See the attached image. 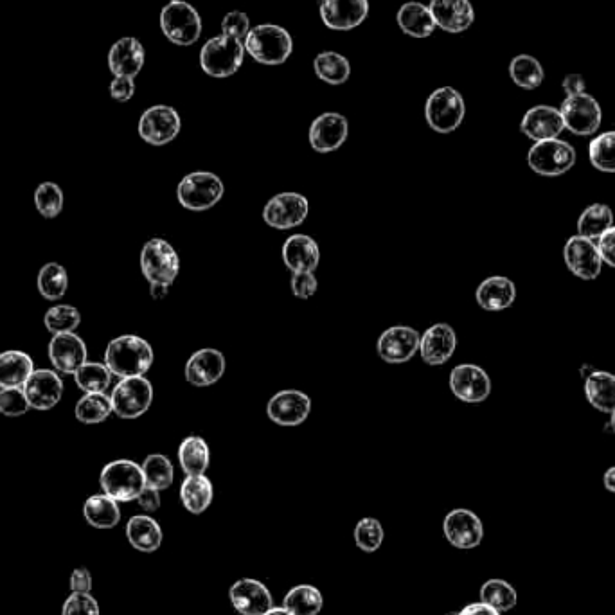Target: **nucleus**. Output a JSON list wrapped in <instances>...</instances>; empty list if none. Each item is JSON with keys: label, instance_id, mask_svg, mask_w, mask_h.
Returning a JSON list of instances; mask_svg holds the SVG:
<instances>
[{"label": "nucleus", "instance_id": "obj_1", "mask_svg": "<svg viewBox=\"0 0 615 615\" xmlns=\"http://www.w3.org/2000/svg\"><path fill=\"white\" fill-rule=\"evenodd\" d=\"M153 364V349L137 335H121L105 351V366L119 378L144 376Z\"/></svg>", "mask_w": 615, "mask_h": 615}, {"label": "nucleus", "instance_id": "obj_2", "mask_svg": "<svg viewBox=\"0 0 615 615\" xmlns=\"http://www.w3.org/2000/svg\"><path fill=\"white\" fill-rule=\"evenodd\" d=\"M245 53L263 65H281L294 51V38L285 27L261 24L252 27L243 40Z\"/></svg>", "mask_w": 615, "mask_h": 615}, {"label": "nucleus", "instance_id": "obj_3", "mask_svg": "<svg viewBox=\"0 0 615 615\" xmlns=\"http://www.w3.org/2000/svg\"><path fill=\"white\" fill-rule=\"evenodd\" d=\"M245 58V45L238 38L220 35L207 40L200 51V67L213 78H229L236 74Z\"/></svg>", "mask_w": 615, "mask_h": 615}, {"label": "nucleus", "instance_id": "obj_4", "mask_svg": "<svg viewBox=\"0 0 615 615\" xmlns=\"http://www.w3.org/2000/svg\"><path fill=\"white\" fill-rule=\"evenodd\" d=\"M99 482H101L105 495L117 502L137 500L141 491L146 488L143 466H139L134 461H128V459L108 463L101 472Z\"/></svg>", "mask_w": 615, "mask_h": 615}, {"label": "nucleus", "instance_id": "obj_5", "mask_svg": "<svg viewBox=\"0 0 615 615\" xmlns=\"http://www.w3.org/2000/svg\"><path fill=\"white\" fill-rule=\"evenodd\" d=\"M161 29L175 45H193L202 35V18L184 0H171L161 11Z\"/></svg>", "mask_w": 615, "mask_h": 615}, {"label": "nucleus", "instance_id": "obj_6", "mask_svg": "<svg viewBox=\"0 0 615 615\" xmlns=\"http://www.w3.org/2000/svg\"><path fill=\"white\" fill-rule=\"evenodd\" d=\"M225 193L222 179L209 171H195L180 180L177 198L188 211H207L222 200Z\"/></svg>", "mask_w": 615, "mask_h": 615}, {"label": "nucleus", "instance_id": "obj_7", "mask_svg": "<svg viewBox=\"0 0 615 615\" xmlns=\"http://www.w3.org/2000/svg\"><path fill=\"white\" fill-rule=\"evenodd\" d=\"M464 99L452 87H441L430 94L425 107L427 123L437 134H452L463 123Z\"/></svg>", "mask_w": 615, "mask_h": 615}, {"label": "nucleus", "instance_id": "obj_8", "mask_svg": "<svg viewBox=\"0 0 615 615\" xmlns=\"http://www.w3.org/2000/svg\"><path fill=\"white\" fill-rule=\"evenodd\" d=\"M529 168L542 177H560L576 164V150L562 139L536 143L527 153Z\"/></svg>", "mask_w": 615, "mask_h": 615}, {"label": "nucleus", "instance_id": "obj_9", "mask_svg": "<svg viewBox=\"0 0 615 615\" xmlns=\"http://www.w3.org/2000/svg\"><path fill=\"white\" fill-rule=\"evenodd\" d=\"M141 270L148 283L171 286L179 276V254L168 241L153 238L144 245L141 252Z\"/></svg>", "mask_w": 615, "mask_h": 615}, {"label": "nucleus", "instance_id": "obj_10", "mask_svg": "<svg viewBox=\"0 0 615 615\" xmlns=\"http://www.w3.org/2000/svg\"><path fill=\"white\" fill-rule=\"evenodd\" d=\"M112 409L119 418H141L146 410L152 407L153 385L144 376L121 378L110 396Z\"/></svg>", "mask_w": 615, "mask_h": 615}, {"label": "nucleus", "instance_id": "obj_11", "mask_svg": "<svg viewBox=\"0 0 615 615\" xmlns=\"http://www.w3.org/2000/svg\"><path fill=\"white\" fill-rule=\"evenodd\" d=\"M565 128L574 135H594L603 121V110L599 107L598 99L590 94L567 96L560 108Z\"/></svg>", "mask_w": 615, "mask_h": 615}, {"label": "nucleus", "instance_id": "obj_12", "mask_svg": "<svg viewBox=\"0 0 615 615\" xmlns=\"http://www.w3.org/2000/svg\"><path fill=\"white\" fill-rule=\"evenodd\" d=\"M182 128L179 112L168 105H155L139 119V135L144 143L164 146L177 139Z\"/></svg>", "mask_w": 615, "mask_h": 615}, {"label": "nucleus", "instance_id": "obj_13", "mask_svg": "<svg viewBox=\"0 0 615 615\" xmlns=\"http://www.w3.org/2000/svg\"><path fill=\"white\" fill-rule=\"evenodd\" d=\"M310 204L308 198L299 193H281L268 200L263 209V220L279 231L294 229L308 218Z\"/></svg>", "mask_w": 615, "mask_h": 615}, {"label": "nucleus", "instance_id": "obj_14", "mask_svg": "<svg viewBox=\"0 0 615 615\" xmlns=\"http://www.w3.org/2000/svg\"><path fill=\"white\" fill-rule=\"evenodd\" d=\"M312 412V400L301 391H279L267 405L268 418L281 427H297L304 423Z\"/></svg>", "mask_w": 615, "mask_h": 615}, {"label": "nucleus", "instance_id": "obj_15", "mask_svg": "<svg viewBox=\"0 0 615 615\" xmlns=\"http://www.w3.org/2000/svg\"><path fill=\"white\" fill-rule=\"evenodd\" d=\"M565 263L574 276L594 281L598 279L603 268V258L599 254L598 245L583 236H572L565 245Z\"/></svg>", "mask_w": 615, "mask_h": 615}, {"label": "nucleus", "instance_id": "obj_16", "mask_svg": "<svg viewBox=\"0 0 615 615\" xmlns=\"http://www.w3.org/2000/svg\"><path fill=\"white\" fill-rule=\"evenodd\" d=\"M419 340L421 335L414 328L393 326L382 333L376 344V351L378 357L387 364H403L418 353Z\"/></svg>", "mask_w": 615, "mask_h": 615}, {"label": "nucleus", "instance_id": "obj_17", "mask_svg": "<svg viewBox=\"0 0 615 615\" xmlns=\"http://www.w3.org/2000/svg\"><path fill=\"white\" fill-rule=\"evenodd\" d=\"M450 389L463 402L481 403L490 396V376L475 364H461L450 373Z\"/></svg>", "mask_w": 615, "mask_h": 615}, {"label": "nucleus", "instance_id": "obj_18", "mask_svg": "<svg viewBox=\"0 0 615 615\" xmlns=\"http://www.w3.org/2000/svg\"><path fill=\"white\" fill-rule=\"evenodd\" d=\"M446 540L457 549H475L484 538L481 518L470 509H454L445 518Z\"/></svg>", "mask_w": 615, "mask_h": 615}, {"label": "nucleus", "instance_id": "obj_19", "mask_svg": "<svg viewBox=\"0 0 615 615\" xmlns=\"http://www.w3.org/2000/svg\"><path fill=\"white\" fill-rule=\"evenodd\" d=\"M321 18L333 31H351L369 15V0H322Z\"/></svg>", "mask_w": 615, "mask_h": 615}, {"label": "nucleus", "instance_id": "obj_20", "mask_svg": "<svg viewBox=\"0 0 615 615\" xmlns=\"http://www.w3.org/2000/svg\"><path fill=\"white\" fill-rule=\"evenodd\" d=\"M22 389L31 409L35 410H51L60 403L63 396L62 378L56 371L49 369L33 371Z\"/></svg>", "mask_w": 615, "mask_h": 615}, {"label": "nucleus", "instance_id": "obj_21", "mask_svg": "<svg viewBox=\"0 0 615 615\" xmlns=\"http://www.w3.org/2000/svg\"><path fill=\"white\" fill-rule=\"evenodd\" d=\"M348 119L337 112H326L317 117L310 128V144L319 153L339 150L348 139Z\"/></svg>", "mask_w": 615, "mask_h": 615}, {"label": "nucleus", "instance_id": "obj_22", "mask_svg": "<svg viewBox=\"0 0 615 615\" xmlns=\"http://www.w3.org/2000/svg\"><path fill=\"white\" fill-rule=\"evenodd\" d=\"M457 335L448 324L430 326L419 340V355L428 366H443L454 355Z\"/></svg>", "mask_w": 615, "mask_h": 615}, {"label": "nucleus", "instance_id": "obj_23", "mask_svg": "<svg viewBox=\"0 0 615 615\" xmlns=\"http://www.w3.org/2000/svg\"><path fill=\"white\" fill-rule=\"evenodd\" d=\"M232 607L241 615H265L274 605L270 590L258 580L236 581L229 590Z\"/></svg>", "mask_w": 615, "mask_h": 615}, {"label": "nucleus", "instance_id": "obj_24", "mask_svg": "<svg viewBox=\"0 0 615 615\" xmlns=\"http://www.w3.org/2000/svg\"><path fill=\"white\" fill-rule=\"evenodd\" d=\"M49 358L56 371L63 375H74L87 362V346L74 333L54 335L49 342Z\"/></svg>", "mask_w": 615, "mask_h": 615}, {"label": "nucleus", "instance_id": "obj_25", "mask_svg": "<svg viewBox=\"0 0 615 615\" xmlns=\"http://www.w3.org/2000/svg\"><path fill=\"white\" fill-rule=\"evenodd\" d=\"M520 130L531 141L540 143V141L558 139V135L565 130V123H563V117L558 108L538 105V107L527 110L526 116L522 119Z\"/></svg>", "mask_w": 615, "mask_h": 615}, {"label": "nucleus", "instance_id": "obj_26", "mask_svg": "<svg viewBox=\"0 0 615 615\" xmlns=\"http://www.w3.org/2000/svg\"><path fill=\"white\" fill-rule=\"evenodd\" d=\"M225 367L227 362L222 351L213 348L200 349L191 355L186 364V380L195 387H209L222 380Z\"/></svg>", "mask_w": 615, "mask_h": 615}, {"label": "nucleus", "instance_id": "obj_27", "mask_svg": "<svg viewBox=\"0 0 615 615\" xmlns=\"http://www.w3.org/2000/svg\"><path fill=\"white\" fill-rule=\"evenodd\" d=\"M428 9L436 20V26L446 33H463L475 22L470 0H432Z\"/></svg>", "mask_w": 615, "mask_h": 615}, {"label": "nucleus", "instance_id": "obj_28", "mask_svg": "<svg viewBox=\"0 0 615 615\" xmlns=\"http://www.w3.org/2000/svg\"><path fill=\"white\" fill-rule=\"evenodd\" d=\"M144 58H146V53H144L143 44L134 36H125L110 47L108 69L114 76L135 78L139 72L143 71Z\"/></svg>", "mask_w": 615, "mask_h": 615}, {"label": "nucleus", "instance_id": "obj_29", "mask_svg": "<svg viewBox=\"0 0 615 615\" xmlns=\"http://www.w3.org/2000/svg\"><path fill=\"white\" fill-rule=\"evenodd\" d=\"M283 259L286 267L294 272H315L321 261V250L317 241L306 234H294L283 245Z\"/></svg>", "mask_w": 615, "mask_h": 615}, {"label": "nucleus", "instance_id": "obj_30", "mask_svg": "<svg viewBox=\"0 0 615 615\" xmlns=\"http://www.w3.org/2000/svg\"><path fill=\"white\" fill-rule=\"evenodd\" d=\"M477 303L486 312H502L515 303L517 286L504 276H493L484 279L477 288Z\"/></svg>", "mask_w": 615, "mask_h": 615}, {"label": "nucleus", "instance_id": "obj_31", "mask_svg": "<svg viewBox=\"0 0 615 615\" xmlns=\"http://www.w3.org/2000/svg\"><path fill=\"white\" fill-rule=\"evenodd\" d=\"M398 26L405 35L412 38H427L436 31V20L432 17L430 9L421 2H407L403 4L398 15Z\"/></svg>", "mask_w": 615, "mask_h": 615}, {"label": "nucleus", "instance_id": "obj_32", "mask_svg": "<svg viewBox=\"0 0 615 615\" xmlns=\"http://www.w3.org/2000/svg\"><path fill=\"white\" fill-rule=\"evenodd\" d=\"M33 358L24 351H4L0 353V389L24 387L27 378L35 371Z\"/></svg>", "mask_w": 615, "mask_h": 615}, {"label": "nucleus", "instance_id": "obj_33", "mask_svg": "<svg viewBox=\"0 0 615 615\" xmlns=\"http://www.w3.org/2000/svg\"><path fill=\"white\" fill-rule=\"evenodd\" d=\"M126 538L141 553H153L162 544V529L152 517L137 515L126 524Z\"/></svg>", "mask_w": 615, "mask_h": 615}, {"label": "nucleus", "instance_id": "obj_34", "mask_svg": "<svg viewBox=\"0 0 615 615\" xmlns=\"http://www.w3.org/2000/svg\"><path fill=\"white\" fill-rule=\"evenodd\" d=\"M213 482L205 475H188L180 486V500L193 515L204 513L213 502Z\"/></svg>", "mask_w": 615, "mask_h": 615}, {"label": "nucleus", "instance_id": "obj_35", "mask_svg": "<svg viewBox=\"0 0 615 615\" xmlns=\"http://www.w3.org/2000/svg\"><path fill=\"white\" fill-rule=\"evenodd\" d=\"M585 396L599 412H615V375L607 371H594L585 382Z\"/></svg>", "mask_w": 615, "mask_h": 615}, {"label": "nucleus", "instance_id": "obj_36", "mask_svg": "<svg viewBox=\"0 0 615 615\" xmlns=\"http://www.w3.org/2000/svg\"><path fill=\"white\" fill-rule=\"evenodd\" d=\"M83 517L96 529H112L121 520V509L117 506V500L108 495H92L85 500Z\"/></svg>", "mask_w": 615, "mask_h": 615}, {"label": "nucleus", "instance_id": "obj_37", "mask_svg": "<svg viewBox=\"0 0 615 615\" xmlns=\"http://www.w3.org/2000/svg\"><path fill=\"white\" fill-rule=\"evenodd\" d=\"M179 463L186 475H204L211 463V452L204 437L189 436L180 443Z\"/></svg>", "mask_w": 615, "mask_h": 615}, {"label": "nucleus", "instance_id": "obj_38", "mask_svg": "<svg viewBox=\"0 0 615 615\" xmlns=\"http://www.w3.org/2000/svg\"><path fill=\"white\" fill-rule=\"evenodd\" d=\"M509 76L520 89L535 90L544 83L545 71L535 56L518 54L509 63Z\"/></svg>", "mask_w": 615, "mask_h": 615}, {"label": "nucleus", "instance_id": "obj_39", "mask_svg": "<svg viewBox=\"0 0 615 615\" xmlns=\"http://www.w3.org/2000/svg\"><path fill=\"white\" fill-rule=\"evenodd\" d=\"M313 69L319 80L328 83V85H344L351 76V65L348 58L335 51H326V53L317 54Z\"/></svg>", "mask_w": 615, "mask_h": 615}, {"label": "nucleus", "instance_id": "obj_40", "mask_svg": "<svg viewBox=\"0 0 615 615\" xmlns=\"http://www.w3.org/2000/svg\"><path fill=\"white\" fill-rule=\"evenodd\" d=\"M610 227H614L612 209L605 204H592L580 216L578 236L592 241L599 240Z\"/></svg>", "mask_w": 615, "mask_h": 615}, {"label": "nucleus", "instance_id": "obj_41", "mask_svg": "<svg viewBox=\"0 0 615 615\" xmlns=\"http://www.w3.org/2000/svg\"><path fill=\"white\" fill-rule=\"evenodd\" d=\"M324 607L321 590L313 585H299L285 596V608L292 615H319Z\"/></svg>", "mask_w": 615, "mask_h": 615}, {"label": "nucleus", "instance_id": "obj_42", "mask_svg": "<svg viewBox=\"0 0 615 615\" xmlns=\"http://www.w3.org/2000/svg\"><path fill=\"white\" fill-rule=\"evenodd\" d=\"M69 286V276L67 270L58 263H47L38 272V292L47 301H58L62 299Z\"/></svg>", "mask_w": 615, "mask_h": 615}, {"label": "nucleus", "instance_id": "obj_43", "mask_svg": "<svg viewBox=\"0 0 615 615\" xmlns=\"http://www.w3.org/2000/svg\"><path fill=\"white\" fill-rule=\"evenodd\" d=\"M114 412L112 400L105 393L85 394L76 403V418L85 425H98Z\"/></svg>", "mask_w": 615, "mask_h": 615}, {"label": "nucleus", "instance_id": "obj_44", "mask_svg": "<svg viewBox=\"0 0 615 615\" xmlns=\"http://www.w3.org/2000/svg\"><path fill=\"white\" fill-rule=\"evenodd\" d=\"M74 380H76V384H78L83 393H105L108 387H110V382H112V373H110V369L105 364L85 362L74 373Z\"/></svg>", "mask_w": 615, "mask_h": 615}, {"label": "nucleus", "instance_id": "obj_45", "mask_svg": "<svg viewBox=\"0 0 615 615\" xmlns=\"http://www.w3.org/2000/svg\"><path fill=\"white\" fill-rule=\"evenodd\" d=\"M481 601L502 614L517 607L518 594L508 581L490 580L482 585Z\"/></svg>", "mask_w": 615, "mask_h": 615}, {"label": "nucleus", "instance_id": "obj_46", "mask_svg": "<svg viewBox=\"0 0 615 615\" xmlns=\"http://www.w3.org/2000/svg\"><path fill=\"white\" fill-rule=\"evenodd\" d=\"M144 479L146 486L155 488V490H168L173 484V464L166 455L153 454L148 455L143 463Z\"/></svg>", "mask_w": 615, "mask_h": 615}, {"label": "nucleus", "instance_id": "obj_47", "mask_svg": "<svg viewBox=\"0 0 615 615\" xmlns=\"http://www.w3.org/2000/svg\"><path fill=\"white\" fill-rule=\"evenodd\" d=\"M592 166L605 173H615V130L598 135L589 144Z\"/></svg>", "mask_w": 615, "mask_h": 615}, {"label": "nucleus", "instance_id": "obj_48", "mask_svg": "<svg viewBox=\"0 0 615 615\" xmlns=\"http://www.w3.org/2000/svg\"><path fill=\"white\" fill-rule=\"evenodd\" d=\"M45 328L53 335L62 333H74L80 326L81 315L71 304H58L45 313Z\"/></svg>", "mask_w": 615, "mask_h": 615}, {"label": "nucleus", "instance_id": "obj_49", "mask_svg": "<svg viewBox=\"0 0 615 615\" xmlns=\"http://www.w3.org/2000/svg\"><path fill=\"white\" fill-rule=\"evenodd\" d=\"M35 205L38 213L45 218H56L63 209L62 188L54 182L40 184L35 191Z\"/></svg>", "mask_w": 615, "mask_h": 615}, {"label": "nucleus", "instance_id": "obj_50", "mask_svg": "<svg viewBox=\"0 0 615 615\" xmlns=\"http://www.w3.org/2000/svg\"><path fill=\"white\" fill-rule=\"evenodd\" d=\"M355 542L358 549L375 553L384 542V527L376 518H362L355 529Z\"/></svg>", "mask_w": 615, "mask_h": 615}, {"label": "nucleus", "instance_id": "obj_51", "mask_svg": "<svg viewBox=\"0 0 615 615\" xmlns=\"http://www.w3.org/2000/svg\"><path fill=\"white\" fill-rule=\"evenodd\" d=\"M29 409L31 405L27 402L26 393L22 387L0 389V414L9 416V418H17V416L26 414Z\"/></svg>", "mask_w": 615, "mask_h": 615}, {"label": "nucleus", "instance_id": "obj_52", "mask_svg": "<svg viewBox=\"0 0 615 615\" xmlns=\"http://www.w3.org/2000/svg\"><path fill=\"white\" fill-rule=\"evenodd\" d=\"M62 615H101L96 599L87 592H72L63 603Z\"/></svg>", "mask_w": 615, "mask_h": 615}, {"label": "nucleus", "instance_id": "obj_53", "mask_svg": "<svg viewBox=\"0 0 615 615\" xmlns=\"http://www.w3.org/2000/svg\"><path fill=\"white\" fill-rule=\"evenodd\" d=\"M250 31V18L243 13V11H231L227 13L222 20V33L223 35L232 36V38H238V40H245V36L249 35Z\"/></svg>", "mask_w": 615, "mask_h": 615}, {"label": "nucleus", "instance_id": "obj_54", "mask_svg": "<svg viewBox=\"0 0 615 615\" xmlns=\"http://www.w3.org/2000/svg\"><path fill=\"white\" fill-rule=\"evenodd\" d=\"M290 286H292L295 297L310 299L317 292L319 283H317V277L313 276V272H294Z\"/></svg>", "mask_w": 615, "mask_h": 615}, {"label": "nucleus", "instance_id": "obj_55", "mask_svg": "<svg viewBox=\"0 0 615 615\" xmlns=\"http://www.w3.org/2000/svg\"><path fill=\"white\" fill-rule=\"evenodd\" d=\"M135 81L134 78H126V76H114V80L110 83V96L116 99L119 103H126L134 98Z\"/></svg>", "mask_w": 615, "mask_h": 615}, {"label": "nucleus", "instance_id": "obj_56", "mask_svg": "<svg viewBox=\"0 0 615 615\" xmlns=\"http://www.w3.org/2000/svg\"><path fill=\"white\" fill-rule=\"evenodd\" d=\"M599 254L603 258V263H607L608 267L615 268V227H610L598 243Z\"/></svg>", "mask_w": 615, "mask_h": 615}, {"label": "nucleus", "instance_id": "obj_57", "mask_svg": "<svg viewBox=\"0 0 615 615\" xmlns=\"http://www.w3.org/2000/svg\"><path fill=\"white\" fill-rule=\"evenodd\" d=\"M137 504H139L144 511H148V513L157 511V509L161 508V495H159V490L146 486V488L141 491V495L137 497Z\"/></svg>", "mask_w": 615, "mask_h": 615}, {"label": "nucleus", "instance_id": "obj_58", "mask_svg": "<svg viewBox=\"0 0 615 615\" xmlns=\"http://www.w3.org/2000/svg\"><path fill=\"white\" fill-rule=\"evenodd\" d=\"M92 589V576L87 569H76L71 574V590L72 592H87L89 594Z\"/></svg>", "mask_w": 615, "mask_h": 615}, {"label": "nucleus", "instance_id": "obj_59", "mask_svg": "<svg viewBox=\"0 0 615 615\" xmlns=\"http://www.w3.org/2000/svg\"><path fill=\"white\" fill-rule=\"evenodd\" d=\"M562 85L567 96L585 94V89H587V83H585L581 74H569V76H565Z\"/></svg>", "mask_w": 615, "mask_h": 615}, {"label": "nucleus", "instance_id": "obj_60", "mask_svg": "<svg viewBox=\"0 0 615 615\" xmlns=\"http://www.w3.org/2000/svg\"><path fill=\"white\" fill-rule=\"evenodd\" d=\"M457 615H500L495 608L488 607L486 603H472L468 607H464Z\"/></svg>", "mask_w": 615, "mask_h": 615}, {"label": "nucleus", "instance_id": "obj_61", "mask_svg": "<svg viewBox=\"0 0 615 615\" xmlns=\"http://www.w3.org/2000/svg\"><path fill=\"white\" fill-rule=\"evenodd\" d=\"M170 292V285H159V283H150V294L153 299H164Z\"/></svg>", "mask_w": 615, "mask_h": 615}, {"label": "nucleus", "instance_id": "obj_62", "mask_svg": "<svg viewBox=\"0 0 615 615\" xmlns=\"http://www.w3.org/2000/svg\"><path fill=\"white\" fill-rule=\"evenodd\" d=\"M603 482H605V488H607L608 491L615 493V466L608 468L605 477H603Z\"/></svg>", "mask_w": 615, "mask_h": 615}, {"label": "nucleus", "instance_id": "obj_63", "mask_svg": "<svg viewBox=\"0 0 615 615\" xmlns=\"http://www.w3.org/2000/svg\"><path fill=\"white\" fill-rule=\"evenodd\" d=\"M265 615H292L290 614V612H288V610H286V608H270V610H268L267 614Z\"/></svg>", "mask_w": 615, "mask_h": 615}, {"label": "nucleus", "instance_id": "obj_64", "mask_svg": "<svg viewBox=\"0 0 615 615\" xmlns=\"http://www.w3.org/2000/svg\"><path fill=\"white\" fill-rule=\"evenodd\" d=\"M610 427H612V430H614L615 432V412H612V421H610Z\"/></svg>", "mask_w": 615, "mask_h": 615}]
</instances>
